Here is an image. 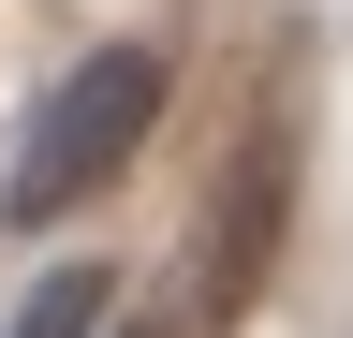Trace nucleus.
<instances>
[{
  "label": "nucleus",
  "instance_id": "obj_2",
  "mask_svg": "<svg viewBox=\"0 0 353 338\" xmlns=\"http://www.w3.org/2000/svg\"><path fill=\"white\" fill-rule=\"evenodd\" d=\"M103 294H118V279H88V265H59V279H30V309L0 324V338H103Z\"/></svg>",
  "mask_w": 353,
  "mask_h": 338
},
{
  "label": "nucleus",
  "instance_id": "obj_1",
  "mask_svg": "<svg viewBox=\"0 0 353 338\" xmlns=\"http://www.w3.org/2000/svg\"><path fill=\"white\" fill-rule=\"evenodd\" d=\"M148 133H162V45H88L59 89L30 103L15 162H0V221H74Z\"/></svg>",
  "mask_w": 353,
  "mask_h": 338
},
{
  "label": "nucleus",
  "instance_id": "obj_3",
  "mask_svg": "<svg viewBox=\"0 0 353 338\" xmlns=\"http://www.w3.org/2000/svg\"><path fill=\"white\" fill-rule=\"evenodd\" d=\"M118 338H148V324H118Z\"/></svg>",
  "mask_w": 353,
  "mask_h": 338
}]
</instances>
